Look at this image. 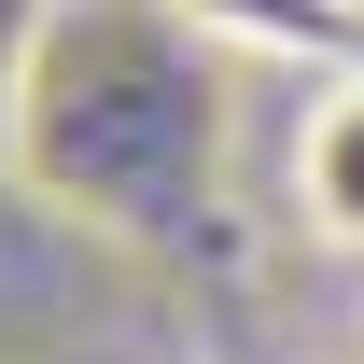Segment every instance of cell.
I'll return each instance as SVG.
<instances>
[{"label":"cell","instance_id":"cell-1","mask_svg":"<svg viewBox=\"0 0 364 364\" xmlns=\"http://www.w3.org/2000/svg\"><path fill=\"white\" fill-rule=\"evenodd\" d=\"M294 210H309V238L364 252V70H336L294 127Z\"/></svg>","mask_w":364,"mask_h":364}]
</instances>
